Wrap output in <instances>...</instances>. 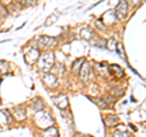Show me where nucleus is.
Wrapping results in <instances>:
<instances>
[{"mask_svg": "<svg viewBox=\"0 0 146 137\" xmlns=\"http://www.w3.org/2000/svg\"><path fill=\"white\" fill-rule=\"evenodd\" d=\"M39 55H40V52H39L38 49H31L25 55V58L29 65H33V63L36 62V60L39 58Z\"/></svg>", "mask_w": 146, "mask_h": 137, "instance_id": "nucleus-4", "label": "nucleus"}, {"mask_svg": "<svg viewBox=\"0 0 146 137\" xmlns=\"http://www.w3.org/2000/svg\"><path fill=\"white\" fill-rule=\"evenodd\" d=\"M7 9L4 6V5H1L0 4V18H4V17H6L7 16Z\"/></svg>", "mask_w": 146, "mask_h": 137, "instance_id": "nucleus-16", "label": "nucleus"}, {"mask_svg": "<svg viewBox=\"0 0 146 137\" xmlns=\"http://www.w3.org/2000/svg\"><path fill=\"white\" fill-rule=\"evenodd\" d=\"M82 36H83V39H86V40L91 39V36H93V30L89 29V28L83 29L82 30Z\"/></svg>", "mask_w": 146, "mask_h": 137, "instance_id": "nucleus-12", "label": "nucleus"}, {"mask_svg": "<svg viewBox=\"0 0 146 137\" xmlns=\"http://www.w3.org/2000/svg\"><path fill=\"white\" fill-rule=\"evenodd\" d=\"M39 47L42 49H54L57 44L56 38H50V36H40L38 39Z\"/></svg>", "mask_w": 146, "mask_h": 137, "instance_id": "nucleus-2", "label": "nucleus"}, {"mask_svg": "<svg viewBox=\"0 0 146 137\" xmlns=\"http://www.w3.org/2000/svg\"><path fill=\"white\" fill-rule=\"evenodd\" d=\"M0 103H1V102H0Z\"/></svg>", "mask_w": 146, "mask_h": 137, "instance_id": "nucleus-21", "label": "nucleus"}, {"mask_svg": "<svg viewBox=\"0 0 146 137\" xmlns=\"http://www.w3.org/2000/svg\"><path fill=\"white\" fill-rule=\"evenodd\" d=\"M12 3V0H1V1H0V4H1V5H10V4Z\"/></svg>", "mask_w": 146, "mask_h": 137, "instance_id": "nucleus-20", "label": "nucleus"}, {"mask_svg": "<svg viewBox=\"0 0 146 137\" xmlns=\"http://www.w3.org/2000/svg\"><path fill=\"white\" fill-rule=\"evenodd\" d=\"M118 121L119 120H118V118L116 115H107L105 118V124L108 127H115L118 124Z\"/></svg>", "mask_w": 146, "mask_h": 137, "instance_id": "nucleus-8", "label": "nucleus"}, {"mask_svg": "<svg viewBox=\"0 0 146 137\" xmlns=\"http://www.w3.org/2000/svg\"><path fill=\"white\" fill-rule=\"evenodd\" d=\"M104 99H105V102L107 103V106H108V104H113V103H115V99H113L111 96H106V97H104Z\"/></svg>", "mask_w": 146, "mask_h": 137, "instance_id": "nucleus-17", "label": "nucleus"}, {"mask_svg": "<svg viewBox=\"0 0 146 137\" xmlns=\"http://www.w3.org/2000/svg\"><path fill=\"white\" fill-rule=\"evenodd\" d=\"M89 73H90V66L89 63H86L84 61V63L82 65V67L79 68V75H80V80L82 81H85L89 79Z\"/></svg>", "mask_w": 146, "mask_h": 137, "instance_id": "nucleus-5", "label": "nucleus"}, {"mask_svg": "<svg viewBox=\"0 0 146 137\" xmlns=\"http://www.w3.org/2000/svg\"><path fill=\"white\" fill-rule=\"evenodd\" d=\"M13 115H15V118L18 121H22L23 119H26V111L21 107H17L13 109Z\"/></svg>", "mask_w": 146, "mask_h": 137, "instance_id": "nucleus-7", "label": "nucleus"}, {"mask_svg": "<svg viewBox=\"0 0 146 137\" xmlns=\"http://www.w3.org/2000/svg\"><path fill=\"white\" fill-rule=\"evenodd\" d=\"M55 63V56H54V52L49 51L44 55V56L39 60V68L40 70H44V72H49L51 69L52 65Z\"/></svg>", "mask_w": 146, "mask_h": 137, "instance_id": "nucleus-1", "label": "nucleus"}, {"mask_svg": "<svg viewBox=\"0 0 146 137\" xmlns=\"http://www.w3.org/2000/svg\"><path fill=\"white\" fill-rule=\"evenodd\" d=\"M95 26H96V27H100V28H101L100 30H102V29H106V27H105L104 24H101V21H96V23H95Z\"/></svg>", "mask_w": 146, "mask_h": 137, "instance_id": "nucleus-19", "label": "nucleus"}, {"mask_svg": "<svg viewBox=\"0 0 146 137\" xmlns=\"http://www.w3.org/2000/svg\"><path fill=\"white\" fill-rule=\"evenodd\" d=\"M44 137H58L57 129L54 126H49L48 129L44 131Z\"/></svg>", "mask_w": 146, "mask_h": 137, "instance_id": "nucleus-9", "label": "nucleus"}, {"mask_svg": "<svg viewBox=\"0 0 146 137\" xmlns=\"http://www.w3.org/2000/svg\"><path fill=\"white\" fill-rule=\"evenodd\" d=\"M56 17H57V16H54V15H52V16H50V17H49V20H50V21H46V22H45V24H46V26H50V24L52 23V22L56 21Z\"/></svg>", "mask_w": 146, "mask_h": 137, "instance_id": "nucleus-18", "label": "nucleus"}, {"mask_svg": "<svg viewBox=\"0 0 146 137\" xmlns=\"http://www.w3.org/2000/svg\"><path fill=\"white\" fill-rule=\"evenodd\" d=\"M16 1L22 4V5H35L38 0H16Z\"/></svg>", "mask_w": 146, "mask_h": 137, "instance_id": "nucleus-15", "label": "nucleus"}, {"mask_svg": "<svg viewBox=\"0 0 146 137\" xmlns=\"http://www.w3.org/2000/svg\"><path fill=\"white\" fill-rule=\"evenodd\" d=\"M91 101L96 103V104H98V106H99L100 108H106V107H107V103L105 102V99H104V98H98V97H93V98H91Z\"/></svg>", "mask_w": 146, "mask_h": 137, "instance_id": "nucleus-10", "label": "nucleus"}, {"mask_svg": "<svg viewBox=\"0 0 146 137\" xmlns=\"http://www.w3.org/2000/svg\"><path fill=\"white\" fill-rule=\"evenodd\" d=\"M111 68H113V75H116V76H122L123 75V70H122V68L121 67H118V66H111Z\"/></svg>", "mask_w": 146, "mask_h": 137, "instance_id": "nucleus-14", "label": "nucleus"}, {"mask_svg": "<svg viewBox=\"0 0 146 137\" xmlns=\"http://www.w3.org/2000/svg\"><path fill=\"white\" fill-rule=\"evenodd\" d=\"M7 6H9L7 12H11V13H13V15H18V13L21 12V10H22V4L17 3V1L11 3L10 5H7Z\"/></svg>", "mask_w": 146, "mask_h": 137, "instance_id": "nucleus-6", "label": "nucleus"}, {"mask_svg": "<svg viewBox=\"0 0 146 137\" xmlns=\"http://www.w3.org/2000/svg\"><path fill=\"white\" fill-rule=\"evenodd\" d=\"M83 63H84V58H79V60H77L74 63H73L72 70H73V72H78L79 68L82 67V65H83Z\"/></svg>", "mask_w": 146, "mask_h": 137, "instance_id": "nucleus-11", "label": "nucleus"}, {"mask_svg": "<svg viewBox=\"0 0 146 137\" xmlns=\"http://www.w3.org/2000/svg\"><path fill=\"white\" fill-rule=\"evenodd\" d=\"M116 15L119 20H124L128 15V3L127 0H121L116 7Z\"/></svg>", "mask_w": 146, "mask_h": 137, "instance_id": "nucleus-3", "label": "nucleus"}, {"mask_svg": "<svg viewBox=\"0 0 146 137\" xmlns=\"http://www.w3.org/2000/svg\"><path fill=\"white\" fill-rule=\"evenodd\" d=\"M128 137H129V136H128Z\"/></svg>", "mask_w": 146, "mask_h": 137, "instance_id": "nucleus-22", "label": "nucleus"}, {"mask_svg": "<svg viewBox=\"0 0 146 137\" xmlns=\"http://www.w3.org/2000/svg\"><path fill=\"white\" fill-rule=\"evenodd\" d=\"M7 70H9V63L0 61V74H4V73H6Z\"/></svg>", "mask_w": 146, "mask_h": 137, "instance_id": "nucleus-13", "label": "nucleus"}]
</instances>
